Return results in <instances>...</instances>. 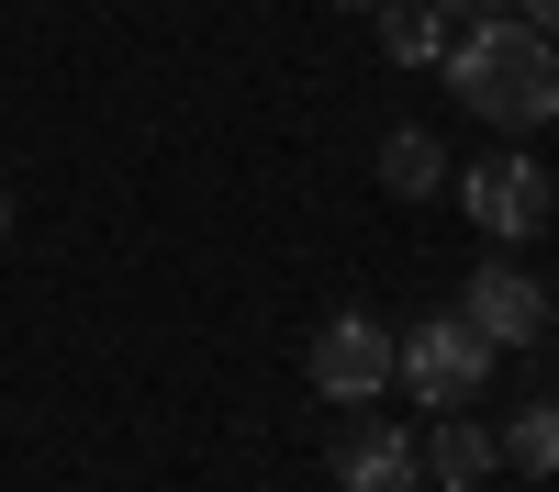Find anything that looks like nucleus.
<instances>
[{"instance_id":"423d86ee","label":"nucleus","mask_w":559,"mask_h":492,"mask_svg":"<svg viewBox=\"0 0 559 492\" xmlns=\"http://www.w3.org/2000/svg\"><path fill=\"white\" fill-rule=\"evenodd\" d=\"M414 436L403 425H347L336 436V492H414Z\"/></svg>"},{"instance_id":"f257e3e1","label":"nucleus","mask_w":559,"mask_h":492,"mask_svg":"<svg viewBox=\"0 0 559 492\" xmlns=\"http://www.w3.org/2000/svg\"><path fill=\"white\" fill-rule=\"evenodd\" d=\"M448 89H459V112H481L503 134H537L559 112V45L537 23H515V12H492V23H471L448 45Z\"/></svg>"},{"instance_id":"0eeeda50","label":"nucleus","mask_w":559,"mask_h":492,"mask_svg":"<svg viewBox=\"0 0 559 492\" xmlns=\"http://www.w3.org/2000/svg\"><path fill=\"white\" fill-rule=\"evenodd\" d=\"M414 470H426L437 492H471V481L503 470V447H492V425H459V415H448V425L426 436V459H414Z\"/></svg>"},{"instance_id":"1a4fd4ad","label":"nucleus","mask_w":559,"mask_h":492,"mask_svg":"<svg viewBox=\"0 0 559 492\" xmlns=\"http://www.w3.org/2000/svg\"><path fill=\"white\" fill-rule=\"evenodd\" d=\"M437 179H448V157H437V134H426V123H392V134H381V191H403V202H426Z\"/></svg>"},{"instance_id":"f03ea898","label":"nucleus","mask_w":559,"mask_h":492,"mask_svg":"<svg viewBox=\"0 0 559 492\" xmlns=\"http://www.w3.org/2000/svg\"><path fill=\"white\" fill-rule=\"evenodd\" d=\"M392 381H414L426 403H471V392L492 381V347L459 325V313H426L414 336H392Z\"/></svg>"},{"instance_id":"9b49d317","label":"nucleus","mask_w":559,"mask_h":492,"mask_svg":"<svg viewBox=\"0 0 559 492\" xmlns=\"http://www.w3.org/2000/svg\"><path fill=\"white\" fill-rule=\"evenodd\" d=\"M448 23H492V12H515V0H437Z\"/></svg>"},{"instance_id":"f8f14e48","label":"nucleus","mask_w":559,"mask_h":492,"mask_svg":"<svg viewBox=\"0 0 559 492\" xmlns=\"http://www.w3.org/2000/svg\"><path fill=\"white\" fill-rule=\"evenodd\" d=\"M515 23H537V34L559 45V0H515Z\"/></svg>"},{"instance_id":"ddd939ff","label":"nucleus","mask_w":559,"mask_h":492,"mask_svg":"<svg viewBox=\"0 0 559 492\" xmlns=\"http://www.w3.org/2000/svg\"><path fill=\"white\" fill-rule=\"evenodd\" d=\"M347 12H381V0H347Z\"/></svg>"},{"instance_id":"6e6552de","label":"nucleus","mask_w":559,"mask_h":492,"mask_svg":"<svg viewBox=\"0 0 559 492\" xmlns=\"http://www.w3.org/2000/svg\"><path fill=\"white\" fill-rule=\"evenodd\" d=\"M381 57H392V68L448 57V12H437V0H381Z\"/></svg>"},{"instance_id":"4468645a","label":"nucleus","mask_w":559,"mask_h":492,"mask_svg":"<svg viewBox=\"0 0 559 492\" xmlns=\"http://www.w3.org/2000/svg\"><path fill=\"white\" fill-rule=\"evenodd\" d=\"M0 224H12V202H0Z\"/></svg>"},{"instance_id":"7ed1b4c3","label":"nucleus","mask_w":559,"mask_h":492,"mask_svg":"<svg viewBox=\"0 0 559 492\" xmlns=\"http://www.w3.org/2000/svg\"><path fill=\"white\" fill-rule=\"evenodd\" d=\"M459 325L481 347H537L548 336V280H526L515 257H492V268H471V291H459Z\"/></svg>"},{"instance_id":"9d476101","label":"nucleus","mask_w":559,"mask_h":492,"mask_svg":"<svg viewBox=\"0 0 559 492\" xmlns=\"http://www.w3.org/2000/svg\"><path fill=\"white\" fill-rule=\"evenodd\" d=\"M492 447H503V470H526V481H548V470H559V403H526V415L503 425Z\"/></svg>"},{"instance_id":"20e7f679","label":"nucleus","mask_w":559,"mask_h":492,"mask_svg":"<svg viewBox=\"0 0 559 492\" xmlns=\"http://www.w3.org/2000/svg\"><path fill=\"white\" fill-rule=\"evenodd\" d=\"M313 392H324V403H369V392H392V336L369 325V313H336V325L313 336Z\"/></svg>"},{"instance_id":"39448f33","label":"nucleus","mask_w":559,"mask_h":492,"mask_svg":"<svg viewBox=\"0 0 559 492\" xmlns=\"http://www.w3.org/2000/svg\"><path fill=\"white\" fill-rule=\"evenodd\" d=\"M471 213H481V236L515 247V236L548 224V179H537L526 157H481V168H471Z\"/></svg>"}]
</instances>
